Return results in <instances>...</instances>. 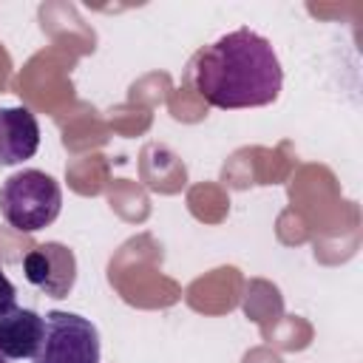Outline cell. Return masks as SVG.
<instances>
[{
	"instance_id": "1",
	"label": "cell",
	"mask_w": 363,
	"mask_h": 363,
	"mask_svg": "<svg viewBox=\"0 0 363 363\" xmlns=\"http://www.w3.org/2000/svg\"><path fill=\"white\" fill-rule=\"evenodd\" d=\"M187 82L207 105L241 111L272 105L281 94L284 71L267 37L235 28L190 60Z\"/></svg>"
},
{
	"instance_id": "2",
	"label": "cell",
	"mask_w": 363,
	"mask_h": 363,
	"mask_svg": "<svg viewBox=\"0 0 363 363\" xmlns=\"http://www.w3.org/2000/svg\"><path fill=\"white\" fill-rule=\"evenodd\" d=\"M62 210V190L54 176L43 170H20L0 187V213L17 233H37L57 221Z\"/></svg>"
},
{
	"instance_id": "3",
	"label": "cell",
	"mask_w": 363,
	"mask_h": 363,
	"mask_svg": "<svg viewBox=\"0 0 363 363\" xmlns=\"http://www.w3.org/2000/svg\"><path fill=\"white\" fill-rule=\"evenodd\" d=\"M31 363H99L96 326L77 312H48L45 332Z\"/></svg>"
},
{
	"instance_id": "4",
	"label": "cell",
	"mask_w": 363,
	"mask_h": 363,
	"mask_svg": "<svg viewBox=\"0 0 363 363\" xmlns=\"http://www.w3.org/2000/svg\"><path fill=\"white\" fill-rule=\"evenodd\" d=\"M26 281L48 298H68L77 284V255L60 241L37 244L23 258Z\"/></svg>"
},
{
	"instance_id": "5",
	"label": "cell",
	"mask_w": 363,
	"mask_h": 363,
	"mask_svg": "<svg viewBox=\"0 0 363 363\" xmlns=\"http://www.w3.org/2000/svg\"><path fill=\"white\" fill-rule=\"evenodd\" d=\"M40 147V122L28 108H0V167L31 159Z\"/></svg>"
},
{
	"instance_id": "6",
	"label": "cell",
	"mask_w": 363,
	"mask_h": 363,
	"mask_svg": "<svg viewBox=\"0 0 363 363\" xmlns=\"http://www.w3.org/2000/svg\"><path fill=\"white\" fill-rule=\"evenodd\" d=\"M45 332V318L37 315L34 309H23L14 306L11 312H6L0 318V352L9 360H23V357H34L40 349Z\"/></svg>"
},
{
	"instance_id": "7",
	"label": "cell",
	"mask_w": 363,
	"mask_h": 363,
	"mask_svg": "<svg viewBox=\"0 0 363 363\" xmlns=\"http://www.w3.org/2000/svg\"><path fill=\"white\" fill-rule=\"evenodd\" d=\"M17 306V289H14V284L6 278V272L0 269V318L6 315V312H11Z\"/></svg>"
},
{
	"instance_id": "8",
	"label": "cell",
	"mask_w": 363,
	"mask_h": 363,
	"mask_svg": "<svg viewBox=\"0 0 363 363\" xmlns=\"http://www.w3.org/2000/svg\"><path fill=\"white\" fill-rule=\"evenodd\" d=\"M0 363H9V357H6V354H3V352H0Z\"/></svg>"
}]
</instances>
